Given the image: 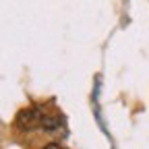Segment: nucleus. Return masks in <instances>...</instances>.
Returning a JSON list of instances; mask_svg holds the SVG:
<instances>
[{
    "label": "nucleus",
    "mask_w": 149,
    "mask_h": 149,
    "mask_svg": "<svg viewBox=\"0 0 149 149\" xmlns=\"http://www.w3.org/2000/svg\"><path fill=\"white\" fill-rule=\"evenodd\" d=\"M46 112L42 108H23L21 112L17 114V128L19 130H33V128H42Z\"/></svg>",
    "instance_id": "obj_1"
},
{
    "label": "nucleus",
    "mask_w": 149,
    "mask_h": 149,
    "mask_svg": "<svg viewBox=\"0 0 149 149\" xmlns=\"http://www.w3.org/2000/svg\"><path fill=\"white\" fill-rule=\"evenodd\" d=\"M44 149H64L62 145H56V143H50V145H46Z\"/></svg>",
    "instance_id": "obj_2"
}]
</instances>
